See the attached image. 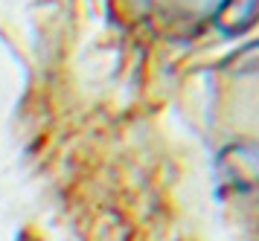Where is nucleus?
Wrapping results in <instances>:
<instances>
[{
  "label": "nucleus",
  "mask_w": 259,
  "mask_h": 241,
  "mask_svg": "<svg viewBox=\"0 0 259 241\" xmlns=\"http://www.w3.org/2000/svg\"><path fill=\"white\" fill-rule=\"evenodd\" d=\"M219 174L239 198L259 204V142H233L219 154Z\"/></svg>",
  "instance_id": "obj_1"
},
{
  "label": "nucleus",
  "mask_w": 259,
  "mask_h": 241,
  "mask_svg": "<svg viewBox=\"0 0 259 241\" xmlns=\"http://www.w3.org/2000/svg\"><path fill=\"white\" fill-rule=\"evenodd\" d=\"M259 12V0H224L215 12V26L224 35H239L253 23Z\"/></svg>",
  "instance_id": "obj_2"
}]
</instances>
